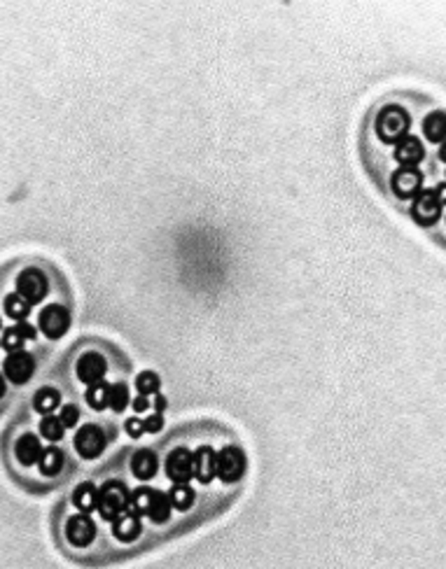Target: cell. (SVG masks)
I'll return each instance as SVG.
<instances>
[{
  "label": "cell",
  "mask_w": 446,
  "mask_h": 569,
  "mask_svg": "<svg viewBox=\"0 0 446 569\" xmlns=\"http://www.w3.org/2000/svg\"><path fill=\"white\" fill-rule=\"evenodd\" d=\"M409 112L400 105H386L377 117V135L388 145H397L402 138H407L409 131Z\"/></svg>",
  "instance_id": "1"
},
{
  "label": "cell",
  "mask_w": 446,
  "mask_h": 569,
  "mask_svg": "<svg viewBox=\"0 0 446 569\" xmlns=\"http://www.w3.org/2000/svg\"><path fill=\"white\" fill-rule=\"evenodd\" d=\"M124 511H129V490L120 481L103 483V488H98V513L113 523Z\"/></svg>",
  "instance_id": "2"
},
{
  "label": "cell",
  "mask_w": 446,
  "mask_h": 569,
  "mask_svg": "<svg viewBox=\"0 0 446 569\" xmlns=\"http://www.w3.org/2000/svg\"><path fill=\"white\" fill-rule=\"evenodd\" d=\"M245 453L236 446H227L218 453L215 460V476L225 483H236L241 481V476L245 473Z\"/></svg>",
  "instance_id": "3"
},
{
  "label": "cell",
  "mask_w": 446,
  "mask_h": 569,
  "mask_svg": "<svg viewBox=\"0 0 446 569\" xmlns=\"http://www.w3.org/2000/svg\"><path fill=\"white\" fill-rule=\"evenodd\" d=\"M442 201H439L435 189H423L412 203V217L421 227H432L442 215Z\"/></svg>",
  "instance_id": "4"
},
{
  "label": "cell",
  "mask_w": 446,
  "mask_h": 569,
  "mask_svg": "<svg viewBox=\"0 0 446 569\" xmlns=\"http://www.w3.org/2000/svg\"><path fill=\"white\" fill-rule=\"evenodd\" d=\"M390 189L400 199H416L423 192V173L419 168H397L390 175Z\"/></svg>",
  "instance_id": "5"
},
{
  "label": "cell",
  "mask_w": 446,
  "mask_h": 569,
  "mask_svg": "<svg viewBox=\"0 0 446 569\" xmlns=\"http://www.w3.org/2000/svg\"><path fill=\"white\" fill-rule=\"evenodd\" d=\"M75 450L85 460H93L105 450V434L98 425H85L75 434Z\"/></svg>",
  "instance_id": "6"
},
{
  "label": "cell",
  "mask_w": 446,
  "mask_h": 569,
  "mask_svg": "<svg viewBox=\"0 0 446 569\" xmlns=\"http://www.w3.org/2000/svg\"><path fill=\"white\" fill-rule=\"evenodd\" d=\"M47 289H49L47 276L38 269H26V271H21L19 278H16V292H19L26 301H31V304L43 301Z\"/></svg>",
  "instance_id": "7"
},
{
  "label": "cell",
  "mask_w": 446,
  "mask_h": 569,
  "mask_svg": "<svg viewBox=\"0 0 446 569\" xmlns=\"http://www.w3.org/2000/svg\"><path fill=\"white\" fill-rule=\"evenodd\" d=\"M96 537V525L87 513H75L66 520V539L70 546L85 548L89 546Z\"/></svg>",
  "instance_id": "8"
},
{
  "label": "cell",
  "mask_w": 446,
  "mask_h": 569,
  "mask_svg": "<svg viewBox=\"0 0 446 569\" xmlns=\"http://www.w3.org/2000/svg\"><path fill=\"white\" fill-rule=\"evenodd\" d=\"M68 327H70V315L66 308L58 304L43 308V313H40V331H43L47 339H61L68 331Z\"/></svg>",
  "instance_id": "9"
},
{
  "label": "cell",
  "mask_w": 446,
  "mask_h": 569,
  "mask_svg": "<svg viewBox=\"0 0 446 569\" xmlns=\"http://www.w3.org/2000/svg\"><path fill=\"white\" fill-rule=\"evenodd\" d=\"M166 476L173 483H187L194 476V458L187 448H175L166 458Z\"/></svg>",
  "instance_id": "10"
},
{
  "label": "cell",
  "mask_w": 446,
  "mask_h": 569,
  "mask_svg": "<svg viewBox=\"0 0 446 569\" xmlns=\"http://www.w3.org/2000/svg\"><path fill=\"white\" fill-rule=\"evenodd\" d=\"M3 371H5V378H8V381H12L14 385H23L35 371L33 357L28 353H23V350L10 353L8 359H5V364H3Z\"/></svg>",
  "instance_id": "11"
},
{
  "label": "cell",
  "mask_w": 446,
  "mask_h": 569,
  "mask_svg": "<svg viewBox=\"0 0 446 569\" xmlns=\"http://www.w3.org/2000/svg\"><path fill=\"white\" fill-rule=\"evenodd\" d=\"M108 371V361L98 353H85L78 359V378L87 385H96L105 378Z\"/></svg>",
  "instance_id": "12"
},
{
  "label": "cell",
  "mask_w": 446,
  "mask_h": 569,
  "mask_svg": "<svg viewBox=\"0 0 446 569\" xmlns=\"http://www.w3.org/2000/svg\"><path fill=\"white\" fill-rule=\"evenodd\" d=\"M425 157V147L423 142L414 135H407L395 145V159L397 164L404 166V168H416V164H421Z\"/></svg>",
  "instance_id": "13"
},
{
  "label": "cell",
  "mask_w": 446,
  "mask_h": 569,
  "mask_svg": "<svg viewBox=\"0 0 446 569\" xmlns=\"http://www.w3.org/2000/svg\"><path fill=\"white\" fill-rule=\"evenodd\" d=\"M113 535L117 542L122 544H131L143 535V523H140L138 515H133L131 511H124L120 518L113 520Z\"/></svg>",
  "instance_id": "14"
},
{
  "label": "cell",
  "mask_w": 446,
  "mask_h": 569,
  "mask_svg": "<svg viewBox=\"0 0 446 569\" xmlns=\"http://www.w3.org/2000/svg\"><path fill=\"white\" fill-rule=\"evenodd\" d=\"M35 327L28 322H19L16 327H10L3 331V339H0V348H5L8 353H19L26 341L35 339Z\"/></svg>",
  "instance_id": "15"
},
{
  "label": "cell",
  "mask_w": 446,
  "mask_h": 569,
  "mask_svg": "<svg viewBox=\"0 0 446 569\" xmlns=\"http://www.w3.org/2000/svg\"><path fill=\"white\" fill-rule=\"evenodd\" d=\"M194 458V476L201 483H210L215 478V460H218V453H215L210 446H201L197 448V453H192Z\"/></svg>",
  "instance_id": "16"
},
{
  "label": "cell",
  "mask_w": 446,
  "mask_h": 569,
  "mask_svg": "<svg viewBox=\"0 0 446 569\" xmlns=\"http://www.w3.org/2000/svg\"><path fill=\"white\" fill-rule=\"evenodd\" d=\"M43 446H40V438L35 434H23L19 441H16L14 446V453H16V460L21 462L23 467H31L35 462L40 460V455H43Z\"/></svg>",
  "instance_id": "17"
},
{
  "label": "cell",
  "mask_w": 446,
  "mask_h": 569,
  "mask_svg": "<svg viewBox=\"0 0 446 569\" xmlns=\"http://www.w3.org/2000/svg\"><path fill=\"white\" fill-rule=\"evenodd\" d=\"M157 469H159V460H157V455L152 453V450L143 448L133 455L131 471L136 473V478H140V481H150V478L157 473Z\"/></svg>",
  "instance_id": "18"
},
{
  "label": "cell",
  "mask_w": 446,
  "mask_h": 569,
  "mask_svg": "<svg viewBox=\"0 0 446 569\" xmlns=\"http://www.w3.org/2000/svg\"><path fill=\"white\" fill-rule=\"evenodd\" d=\"M73 504L80 509V513H91L98 509V488L93 483H80L73 490Z\"/></svg>",
  "instance_id": "19"
},
{
  "label": "cell",
  "mask_w": 446,
  "mask_h": 569,
  "mask_svg": "<svg viewBox=\"0 0 446 569\" xmlns=\"http://www.w3.org/2000/svg\"><path fill=\"white\" fill-rule=\"evenodd\" d=\"M63 465H66V455H63V450L56 446L45 448L38 460V467H40V471H43V476H56V473H61Z\"/></svg>",
  "instance_id": "20"
},
{
  "label": "cell",
  "mask_w": 446,
  "mask_h": 569,
  "mask_svg": "<svg viewBox=\"0 0 446 569\" xmlns=\"http://www.w3.org/2000/svg\"><path fill=\"white\" fill-rule=\"evenodd\" d=\"M423 133L430 142H444L446 140V115L444 112H430L423 120Z\"/></svg>",
  "instance_id": "21"
},
{
  "label": "cell",
  "mask_w": 446,
  "mask_h": 569,
  "mask_svg": "<svg viewBox=\"0 0 446 569\" xmlns=\"http://www.w3.org/2000/svg\"><path fill=\"white\" fill-rule=\"evenodd\" d=\"M194 500H197V493L187 483H175L173 488L168 490V502H171V506L178 509V511H187V509H192Z\"/></svg>",
  "instance_id": "22"
},
{
  "label": "cell",
  "mask_w": 446,
  "mask_h": 569,
  "mask_svg": "<svg viewBox=\"0 0 446 569\" xmlns=\"http://www.w3.org/2000/svg\"><path fill=\"white\" fill-rule=\"evenodd\" d=\"M58 404H61V394L54 388H43L33 394V408L38 413H45V416H49Z\"/></svg>",
  "instance_id": "23"
},
{
  "label": "cell",
  "mask_w": 446,
  "mask_h": 569,
  "mask_svg": "<svg viewBox=\"0 0 446 569\" xmlns=\"http://www.w3.org/2000/svg\"><path fill=\"white\" fill-rule=\"evenodd\" d=\"M110 388H113V385L105 383V381L96 383V385H89V388H87V392H85L87 404H89L93 411H103V408H108Z\"/></svg>",
  "instance_id": "24"
},
{
  "label": "cell",
  "mask_w": 446,
  "mask_h": 569,
  "mask_svg": "<svg viewBox=\"0 0 446 569\" xmlns=\"http://www.w3.org/2000/svg\"><path fill=\"white\" fill-rule=\"evenodd\" d=\"M168 515H171V502H168V495L161 493V490H155V497H152L148 518L152 520V523L161 525V523H166V520H168Z\"/></svg>",
  "instance_id": "25"
},
{
  "label": "cell",
  "mask_w": 446,
  "mask_h": 569,
  "mask_svg": "<svg viewBox=\"0 0 446 569\" xmlns=\"http://www.w3.org/2000/svg\"><path fill=\"white\" fill-rule=\"evenodd\" d=\"M3 308L12 320H19V322H23V320L28 317V313H31V301H26L19 292H14V294L5 296Z\"/></svg>",
  "instance_id": "26"
},
{
  "label": "cell",
  "mask_w": 446,
  "mask_h": 569,
  "mask_svg": "<svg viewBox=\"0 0 446 569\" xmlns=\"http://www.w3.org/2000/svg\"><path fill=\"white\" fill-rule=\"evenodd\" d=\"M152 497H155V490H152V488L133 490V493L129 495V511H131L133 515H138V518H140V515H148Z\"/></svg>",
  "instance_id": "27"
},
{
  "label": "cell",
  "mask_w": 446,
  "mask_h": 569,
  "mask_svg": "<svg viewBox=\"0 0 446 569\" xmlns=\"http://www.w3.org/2000/svg\"><path fill=\"white\" fill-rule=\"evenodd\" d=\"M159 388H161V381L159 376H157L155 371H143L136 376V390L140 397H155L159 394Z\"/></svg>",
  "instance_id": "28"
},
{
  "label": "cell",
  "mask_w": 446,
  "mask_h": 569,
  "mask_svg": "<svg viewBox=\"0 0 446 569\" xmlns=\"http://www.w3.org/2000/svg\"><path fill=\"white\" fill-rule=\"evenodd\" d=\"M63 429H66V427H63L61 418H54V416H47L43 423H40V434L52 443H56L58 438H63Z\"/></svg>",
  "instance_id": "29"
},
{
  "label": "cell",
  "mask_w": 446,
  "mask_h": 569,
  "mask_svg": "<svg viewBox=\"0 0 446 569\" xmlns=\"http://www.w3.org/2000/svg\"><path fill=\"white\" fill-rule=\"evenodd\" d=\"M129 388L124 383H117V385H113V388H110V401H108V406L113 408V411H117V413H122L124 411V408L129 406Z\"/></svg>",
  "instance_id": "30"
},
{
  "label": "cell",
  "mask_w": 446,
  "mask_h": 569,
  "mask_svg": "<svg viewBox=\"0 0 446 569\" xmlns=\"http://www.w3.org/2000/svg\"><path fill=\"white\" fill-rule=\"evenodd\" d=\"M61 423H63V427H75L78 425V420H80V408L75 406V404H66L61 408Z\"/></svg>",
  "instance_id": "31"
},
{
  "label": "cell",
  "mask_w": 446,
  "mask_h": 569,
  "mask_svg": "<svg viewBox=\"0 0 446 569\" xmlns=\"http://www.w3.org/2000/svg\"><path fill=\"white\" fill-rule=\"evenodd\" d=\"M124 429H126V434L131 436V438H140V436H143V432H145V425H143V420H140V418H129L126 425H124Z\"/></svg>",
  "instance_id": "32"
},
{
  "label": "cell",
  "mask_w": 446,
  "mask_h": 569,
  "mask_svg": "<svg viewBox=\"0 0 446 569\" xmlns=\"http://www.w3.org/2000/svg\"><path fill=\"white\" fill-rule=\"evenodd\" d=\"M145 425V432H150V434H155V432H159L164 427V416L161 413H150L148 420H143Z\"/></svg>",
  "instance_id": "33"
},
{
  "label": "cell",
  "mask_w": 446,
  "mask_h": 569,
  "mask_svg": "<svg viewBox=\"0 0 446 569\" xmlns=\"http://www.w3.org/2000/svg\"><path fill=\"white\" fill-rule=\"evenodd\" d=\"M148 408H152V401H150V397H136L133 399V411L136 413H143V411H148Z\"/></svg>",
  "instance_id": "34"
},
{
  "label": "cell",
  "mask_w": 446,
  "mask_h": 569,
  "mask_svg": "<svg viewBox=\"0 0 446 569\" xmlns=\"http://www.w3.org/2000/svg\"><path fill=\"white\" fill-rule=\"evenodd\" d=\"M152 408H155V413H161L164 408H166V399H164L161 394H155L152 397Z\"/></svg>",
  "instance_id": "35"
},
{
  "label": "cell",
  "mask_w": 446,
  "mask_h": 569,
  "mask_svg": "<svg viewBox=\"0 0 446 569\" xmlns=\"http://www.w3.org/2000/svg\"><path fill=\"white\" fill-rule=\"evenodd\" d=\"M435 192H437L439 201H442V205H446V185H439V187H435Z\"/></svg>",
  "instance_id": "36"
},
{
  "label": "cell",
  "mask_w": 446,
  "mask_h": 569,
  "mask_svg": "<svg viewBox=\"0 0 446 569\" xmlns=\"http://www.w3.org/2000/svg\"><path fill=\"white\" fill-rule=\"evenodd\" d=\"M439 159H442V161H446V140L442 142V147H439Z\"/></svg>",
  "instance_id": "37"
},
{
  "label": "cell",
  "mask_w": 446,
  "mask_h": 569,
  "mask_svg": "<svg viewBox=\"0 0 446 569\" xmlns=\"http://www.w3.org/2000/svg\"><path fill=\"white\" fill-rule=\"evenodd\" d=\"M3 397H5V378L0 376V399H3Z\"/></svg>",
  "instance_id": "38"
},
{
  "label": "cell",
  "mask_w": 446,
  "mask_h": 569,
  "mask_svg": "<svg viewBox=\"0 0 446 569\" xmlns=\"http://www.w3.org/2000/svg\"><path fill=\"white\" fill-rule=\"evenodd\" d=\"M0 327H3V322H0Z\"/></svg>",
  "instance_id": "39"
}]
</instances>
